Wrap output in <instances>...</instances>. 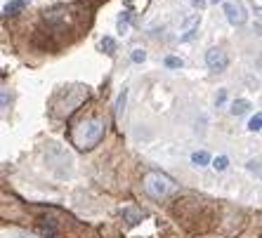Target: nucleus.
<instances>
[{
  "label": "nucleus",
  "mask_w": 262,
  "mask_h": 238,
  "mask_svg": "<svg viewBox=\"0 0 262 238\" xmlns=\"http://www.w3.org/2000/svg\"><path fill=\"white\" fill-rule=\"evenodd\" d=\"M83 99H88V87H83V85L61 87L55 94V99H52V116H57V118L69 116V113H73V111L83 104Z\"/></svg>",
  "instance_id": "obj_2"
},
{
  "label": "nucleus",
  "mask_w": 262,
  "mask_h": 238,
  "mask_svg": "<svg viewBox=\"0 0 262 238\" xmlns=\"http://www.w3.org/2000/svg\"><path fill=\"white\" fill-rule=\"evenodd\" d=\"M246 168H248L250 172H255L257 177H262V168H260V160H248V163H246Z\"/></svg>",
  "instance_id": "obj_17"
},
{
  "label": "nucleus",
  "mask_w": 262,
  "mask_h": 238,
  "mask_svg": "<svg viewBox=\"0 0 262 238\" xmlns=\"http://www.w3.org/2000/svg\"><path fill=\"white\" fill-rule=\"evenodd\" d=\"M248 130L250 132H260L262 130V113H255V116L248 121Z\"/></svg>",
  "instance_id": "obj_14"
},
{
  "label": "nucleus",
  "mask_w": 262,
  "mask_h": 238,
  "mask_svg": "<svg viewBox=\"0 0 262 238\" xmlns=\"http://www.w3.org/2000/svg\"><path fill=\"white\" fill-rule=\"evenodd\" d=\"M227 64H229V57H227V52L222 47H210L206 52V66L210 68V71L220 74V71L227 68Z\"/></svg>",
  "instance_id": "obj_5"
},
{
  "label": "nucleus",
  "mask_w": 262,
  "mask_h": 238,
  "mask_svg": "<svg viewBox=\"0 0 262 238\" xmlns=\"http://www.w3.org/2000/svg\"><path fill=\"white\" fill-rule=\"evenodd\" d=\"M121 215L125 217V222H128L130 226H135V224H140V222H142V212L137 208H123Z\"/></svg>",
  "instance_id": "obj_8"
},
{
  "label": "nucleus",
  "mask_w": 262,
  "mask_h": 238,
  "mask_svg": "<svg viewBox=\"0 0 262 238\" xmlns=\"http://www.w3.org/2000/svg\"><path fill=\"white\" fill-rule=\"evenodd\" d=\"M104 132H106V123L104 118H97V116H90L85 121H80L71 132V141L73 147L83 149V151H90L104 139Z\"/></svg>",
  "instance_id": "obj_1"
},
{
  "label": "nucleus",
  "mask_w": 262,
  "mask_h": 238,
  "mask_svg": "<svg viewBox=\"0 0 262 238\" xmlns=\"http://www.w3.org/2000/svg\"><path fill=\"white\" fill-rule=\"evenodd\" d=\"M222 10H225V17L232 26H244L246 19H248V14H246V10H244L241 3H225Z\"/></svg>",
  "instance_id": "obj_6"
},
{
  "label": "nucleus",
  "mask_w": 262,
  "mask_h": 238,
  "mask_svg": "<svg viewBox=\"0 0 262 238\" xmlns=\"http://www.w3.org/2000/svg\"><path fill=\"white\" fill-rule=\"evenodd\" d=\"M189 3H191L194 7H199V10H201V7L206 5V0H189Z\"/></svg>",
  "instance_id": "obj_20"
},
{
  "label": "nucleus",
  "mask_w": 262,
  "mask_h": 238,
  "mask_svg": "<svg viewBox=\"0 0 262 238\" xmlns=\"http://www.w3.org/2000/svg\"><path fill=\"white\" fill-rule=\"evenodd\" d=\"M130 57H133L135 64H142V61L146 59V52H144V50H133V55H130Z\"/></svg>",
  "instance_id": "obj_18"
},
{
  "label": "nucleus",
  "mask_w": 262,
  "mask_h": 238,
  "mask_svg": "<svg viewBox=\"0 0 262 238\" xmlns=\"http://www.w3.org/2000/svg\"><path fill=\"white\" fill-rule=\"evenodd\" d=\"M257 12H260V14H262V7H257Z\"/></svg>",
  "instance_id": "obj_23"
},
{
  "label": "nucleus",
  "mask_w": 262,
  "mask_h": 238,
  "mask_svg": "<svg viewBox=\"0 0 262 238\" xmlns=\"http://www.w3.org/2000/svg\"><path fill=\"white\" fill-rule=\"evenodd\" d=\"M128 21H130V12H123L118 19V33H125L128 31Z\"/></svg>",
  "instance_id": "obj_16"
},
{
  "label": "nucleus",
  "mask_w": 262,
  "mask_h": 238,
  "mask_svg": "<svg viewBox=\"0 0 262 238\" xmlns=\"http://www.w3.org/2000/svg\"><path fill=\"white\" fill-rule=\"evenodd\" d=\"M45 160H48L50 170L55 172L57 177H69L71 170H73L71 168L73 165L71 153L61 147V144H57V141H50L48 147H45Z\"/></svg>",
  "instance_id": "obj_3"
},
{
  "label": "nucleus",
  "mask_w": 262,
  "mask_h": 238,
  "mask_svg": "<svg viewBox=\"0 0 262 238\" xmlns=\"http://www.w3.org/2000/svg\"><path fill=\"white\" fill-rule=\"evenodd\" d=\"M210 3H215V5H217V3H225V0H210Z\"/></svg>",
  "instance_id": "obj_21"
},
{
  "label": "nucleus",
  "mask_w": 262,
  "mask_h": 238,
  "mask_svg": "<svg viewBox=\"0 0 262 238\" xmlns=\"http://www.w3.org/2000/svg\"><path fill=\"white\" fill-rule=\"evenodd\" d=\"M165 66L168 68H182L184 61L180 59V57H165Z\"/></svg>",
  "instance_id": "obj_15"
},
{
  "label": "nucleus",
  "mask_w": 262,
  "mask_h": 238,
  "mask_svg": "<svg viewBox=\"0 0 262 238\" xmlns=\"http://www.w3.org/2000/svg\"><path fill=\"white\" fill-rule=\"evenodd\" d=\"M257 66H262V57H260V59H257Z\"/></svg>",
  "instance_id": "obj_22"
},
{
  "label": "nucleus",
  "mask_w": 262,
  "mask_h": 238,
  "mask_svg": "<svg viewBox=\"0 0 262 238\" xmlns=\"http://www.w3.org/2000/svg\"><path fill=\"white\" fill-rule=\"evenodd\" d=\"M102 50L106 52V55H114V52H116V40H114L111 36H104L102 38Z\"/></svg>",
  "instance_id": "obj_13"
},
{
  "label": "nucleus",
  "mask_w": 262,
  "mask_h": 238,
  "mask_svg": "<svg viewBox=\"0 0 262 238\" xmlns=\"http://www.w3.org/2000/svg\"><path fill=\"white\" fill-rule=\"evenodd\" d=\"M248 109H250V102H248V99H234L229 113H232V116H244Z\"/></svg>",
  "instance_id": "obj_9"
},
{
  "label": "nucleus",
  "mask_w": 262,
  "mask_h": 238,
  "mask_svg": "<svg viewBox=\"0 0 262 238\" xmlns=\"http://www.w3.org/2000/svg\"><path fill=\"white\" fill-rule=\"evenodd\" d=\"M191 163H194L196 168H206V165H213V158H210L208 151H194L191 153Z\"/></svg>",
  "instance_id": "obj_7"
},
{
  "label": "nucleus",
  "mask_w": 262,
  "mask_h": 238,
  "mask_svg": "<svg viewBox=\"0 0 262 238\" xmlns=\"http://www.w3.org/2000/svg\"><path fill=\"white\" fill-rule=\"evenodd\" d=\"M29 5V0H10L5 5V10H3V14L5 17H10V14H17L19 10H24V7Z\"/></svg>",
  "instance_id": "obj_10"
},
{
  "label": "nucleus",
  "mask_w": 262,
  "mask_h": 238,
  "mask_svg": "<svg viewBox=\"0 0 262 238\" xmlns=\"http://www.w3.org/2000/svg\"><path fill=\"white\" fill-rule=\"evenodd\" d=\"M215 172H225L227 168H229V158L227 156H217V158H213V165H210Z\"/></svg>",
  "instance_id": "obj_12"
},
{
  "label": "nucleus",
  "mask_w": 262,
  "mask_h": 238,
  "mask_svg": "<svg viewBox=\"0 0 262 238\" xmlns=\"http://www.w3.org/2000/svg\"><path fill=\"white\" fill-rule=\"evenodd\" d=\"M144 191L151 196V198L161 201V198H165V196H170L172 191H175V182H172L168 175H163V172H146Z\"/></svg>",
  "instance_id": "obj_4"
},
{
  "label": "nucleus",
  "mask_w": 262,
  "mask_h": 238,
  "mask_svg": "<svg viewBox=\"0 0 262 238\" xmlns=\"http://www.w3.org/2000/svg\"><path fill=\"white\" fill-rule=\"evenodd\" d=\"M125 102H128V87H123V92L118 94V99H116V104H114V113H116V118H121V116H123Z\"/></svg>",
  "instance_id": "obj_11"
},
{
  "label": "nucleus",
  "mask_w": 262,
  "mask_h": 238,
  "mask_svg": "<svg viewBox=\"0 0 262 238\" xmlns=\"http://www.w3.org/2000/svg\"><path fill=\"white\" fill-rule=\"evenodd\" d=\"M227 99V90H220L217 94H215V106H222Z\"/></svg>",
  "instance_id": "obj_19"
}]
</instances>
